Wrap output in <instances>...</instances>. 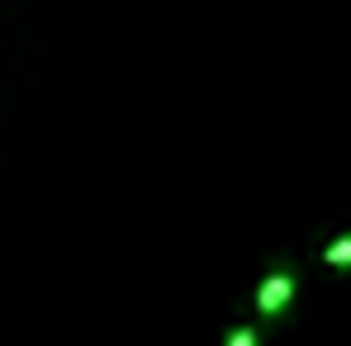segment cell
Masks as SVG:
<instances>
[{"instance_id":"3","label":"cell","mask_w":351,"mask_h":346,"mask_svg":"<svg viewBox=\"0 0 351 346\" xmlns=\"http://www.w3.org/2000/svg\"><path fill=\"white\" fill-rule=\"evenodd\" d=\"M228 346H256V332L252 328H237L233 337H228Z\"/></svg>"},{"instance_id":"1","label":"cell","mask_w":351,"mask_h":346,"mask_svg":"<svg viewBox=\"0 0 351 346\" xmlns=\"http://www.w3.org/2000/svg\"><path fill=\"white\" fill-rule=\"evenodd\" d=\"M294 299V275L290 271H271L266 280H261V289H256V313H285V304Z\"/></svg>"},{"instance_id":"2","label":"cell","mask_w":351,"mask_h":346,"mask_svg":"<svg viewBox=\"0 0 351 346\" xmlns=\"http://www.w3.org/2000/svg\"><path fill=\"white\" fill-rule=\"evenodd\" d=\"M323 261H328V266H351V232H347V237H337V242L323 251Z\"/></svg>"}]
</instances>
